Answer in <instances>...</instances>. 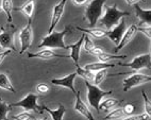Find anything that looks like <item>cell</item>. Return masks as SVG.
I'll return each instance as SVG.
<instances>
[{"label":"cell","instance_id":"1","mask_svg":"<svg viewBox=\"0 0 151 120\" xmlns=\"http://www.w3.org/2000/svg\"><path fill=\"white\" fill-rule=\"evenodd\" d=\"M103 8L105 9V13L103 16L100 17L98 22H100L101 27L104 28V30H106V31L113 29L115 26H117L119 22L122 20V18L126 16H130V12L118 10L117 4H113L112 6L104 4Z\"/></svg>","mask_w":151,"mask_h":120},{"label":"cell","instance_id":"2","mask_svg":"<svg viewBox=\"0 0 151 120\" xmlns=\"http://www.w3.org/2000/svg\"><path fill=\"white\" fill-rule=\"evenodd\" d=\"M69 32H71V26H66L63 31H52L49 33L47 36L42 40L41 44L38 45V48H61V49H67V46L65 45L64 37L65 35H67Z\"/></svg>","mask_w":151,"mask_h":120},{"label":"cell","instance_id":"3","mask_svg":"<svg viewBox=\"0 0 151 120\" xmlns=\"http://www.w3.org/2000/svg\"><path fill=\"white\" fill-rule=\"evenodd\" d=\"M105 0H92L85 9V18L88 22V28H95L96 24L102 16Z\"/></svg>","mask_w":151,"mask_h":120},{"label":"cell","instance_id":"4","mask_svg":"<svg viewBox=\"0 0 151 120\" xmlns=\"http://www.w3.org/2000/svg\"><path fill=\"white\" fill-rule=\"evenodd\" d=\"M84 83L87 88V100H88L89 105L96 109V112L99 113V103L101 99L106 95H112L113 91H102L97 85H94L92 82H88V81H85Z\"/></svg>","mask_w":151,"mask_h":120},{"label":"cell","instance_id":"5","mask_svg":"<svg viewBox=\"0 0 151 120\" xmlns=\"http://www.w3.org/2000/svg\"><path fill=\"white\" fill-rule=\"evenodd\" d=\"M41 95H35V93H28L27 96L22 98V100H19L17 101L16 103H13L11 104L12 107H15V106H20L24 109V111H33V112H36L38 114L43 115L44 114V109H43V105H40L37 103V100L40 98Z\"/></svg>","mask_w":151,"mask_h":120},{"label":"cell","instance_id":"6","mask_svg":"<svg viewBox=\"0 0 151 120\" xmlns=\"http://www.w3.org/2000/svg\"><path fill=\"white\" fill-rule=\"evenodd\" d=\"M19 38V44H20V50H19V54H22L31 47L33 40V29H32V18H29L28 24L20 30V32L18 34Z\"/></svg>","mask_w":151,"mask_h":120},{"label":"cell","instance_id":"7","mask_svg":"<svg viewBox=\"0 0 151 120\" xmlns=\"http://www.w3.org/2000/svg\"><path fill=\"white\" fill-rule=\"evenodd\" d=\"M150 63H151V54L145 53L134 57L130 63H120L119 62L118 65L122 67H129V68H131L134 71H138V70L143 69V68H150Z\"/></svg>","mask_w":151,"mask_h":120},{"label":"cell","instance_id":"8","mask_svg":"<svg viewBox=\"0 0 151 120\" xmlns=\"http://www.w3.org/2000/svg\"><path fill=\"white\" fill-rule=\"evenodd\" d=\"M151 81L150 75H146L143 73H138V72H135L133 75H131L130 77L126 78L124 80V91H130L131 88L136 87V86H139L144 83H148Z\"/></svg>","mask_w":151,"mask_h":120},{"label":"cell","instance_id":"9","mask_svg":"<svg viewBox=\"0 0 151 120\" xmlns=\"http://www.w3.org/2000/svg\"><path fill=\"white\" fill-rule=\"evenodd\" d=\"M29 59H41V60H51V59H70L69 55H63L54 52L52 49L44 48L37 52H28Z\"/></svg>","mask_w":151,"mask_h":120},{"label":"cell","instance_id":"10","mask_svg":"<svg viewBox=\"0 0 151 120\" xmlns=\"http://www.w3.org/2000/svg\"><path fill=\"white\" fill-rule=\"evenodd\" d=\"M66 2L67 0H61L59 3H57L55 6H53V10H52V15H51V24H50V27L48 30V34L51 33L52 31H54L57 24H59V22L62 18L63 14H64L65 6H66Z\"/></svg>","mask_w":151,"mask_h":120},{"label":"cell","instance_id":"11","mask_svg":"<svg viewBox=\"0 0 151 120\" xmlns=\"http://www.w3.org/2000/svg\"><path fill=\"white\" fill-rule=\"evenodd\" d=\"M126 30H127V24H126V19L124 17V18H122V20L119 22V24L117 26H115L113 29L109 30L106 32V36L117 46L119 44V42H120V40H122Z\"/></svg>","mask_w":151,"mask_h":120},{"label":"cell","instance_id":"12","mask_svg":"<svg viewBox=\"0 0 151 120\" xmlns=\"http://www.w3.org/2000/svg\"><path fill=\"white\" fill-rule=\"evenodd\" d=\"M14 30H6L2 28V32L0 33V48L1 49H10L12 51H17L14 45Z\"/></svg>","mask_w":151,"mask_h":120},{"label":"cell","instance_id":"13","mask_svg":"<svg viewBox=\"0 0 151 120\" xmlns=\"http://www.w3.org/2000/svg\"><path fill=\"white\" fill-rule=\"evenodd\" d=\"M136 33H137V26H136V24H131L129 28H127V30L124 31L119 44L116 46V48L114 49V53H117V52H119L122 48H124V47L133 40V37L136 35Z\"/></svg>","mask_w":151,"mask_h":120},{"label":"cell","instance_id":"14","mask_svg":"<svg viewBox=\"0 0 151 120\" xmlns=\"http://www.w3.org/2000/svg\"><path fill=\"white\" fill-rule=\"evenodd\" d=\"M76 77H77V73H76V72H73V73H70V75H66V77L59 78V79H52L51 83L54 84V85L62 86V87L67 88V89H69V91L75 95V93H77V91H76V88H75V85H73Z\"/></svg>","mask_w":151,"mask_h":120},{"label":"cell","instance_id":"15","mask_svg":"<svg viewBox=\"0 0 151 120\" xmlns=\"http://www.w3.org/2000/svg\"><path fill=\"white\" fill-rule=\"evenodd\" d=\"M76 96V102H75V109L79 114H81L83 117L86 118V120H95L94 116H93L92 112L89 111V109L86 106V104L84 103L83 100L80 97V91H77L75 93Z\"/></svg>","mask_w":151,"mask_h":120},{"label":"cell","instance_id":"16","mask_svg":"<svg viewBox=\"0 0 151 120\" xmlns=\"http://www.w3.org/2000/svg\"><path fill=\"white\" fill-rule=\"evenodd\" d=\"M134 10H135V15L139 20L137 27H140L142 24H147L150 26L151 24V9H142L139 4H134Z\"/></svg>","mask_w":151,"mask_h":120},{"label":"cell","instance_id":"17","mask_svg":"<svg viewBox=\"0 0 151 120\" xmlns=\"http://www.w3.org/2000/svg\"><path fill=\"white\" fill-rule=\"evenodd\" d=\"M83 38H84V34L81 35V37L79 38L78 42H76L73 45L67 46V49L71 50V54L69 55V57L75 62L76 66L79 65V60H80V50H81L82 44H83Z\"/></svg>","mask_w":151,"mask_h":120},{"label":"cell","instance_id":"18","mask_svg":"<svg viewBox=\"0 0 151 120\" xmlns=\"http://www.w3.org/2000/svg\"><path fill=\"white\" fill-rule=\"evenodd\" d=\"M43 109L46 111L51 116L52 120H63V117H64L65 113H66V109H65V106L63 104H60L59 107L57 109H54V111L51 109H49L46 105H43Z\"/></svg>","mask_w":151,"mask_h":120},{"label":"cell","instance_id":"19","mask_svg":"<svg viewBox=\"0 0 151 120\" xmlns=\"http://www.w3.org/2000/svg\"><path fill=\"white\" fill-rule=\"evenodd\" d=\"M77 29L79 31H82V32L86 33L88 35H92L93 37L95 38H102L106 36V30L101 29V28H81V27H77Z\"/></svg>","mask_w":151,"mask_h":120},{"label":"cell","instance_id":"20","mask_svg":"<svg viewBox=\"0 0 151 120\" xmlns=\"http://www.w3.org/2000/svg\"><path fill=\"white\" fill-rule=\"evenodd\" d=\"M115 67L114 64H111V63H103V62H94V63H89L86 64L83 67L84 69L89 70V71L93 72H97L99 70L102 69H108V68H113Z\"/></svg>","mask_w":151,"mask_h":120},{"label":"cell","instance_id":"21","mask_svg":"<svg viewBox=\"0 0 151 120\" xmlns=\"http://www.w3.org/2000/svg\"><path fill=\"white\" fill-rule=\"evenodd\" d=\"M120 103L119 100L115 98H108L103 100V101H100L99 103V112L100 111H104V112H109L111 109H113L114 107H116L118 104Z\"/></svg>","mask_w":151,"mask_h":120},{"label":"cell","instance_id":"22","mask_svg":"<svg viewBox=\"0 0 151 120\" xmlns=\"http://www.w3.org/2000/svg\"><path fill=\"white\" fill-rule=\"evenodd\" d=\"M14 11L22 12V13L24 14L27 17L32 18V15H33V13H34V0H28L24 6H20V8L15 9Z\"/></svg>","mask_w":151,"mask_h":120},{"label":"cell","instance_id":"23","mask_svg":"<svg viewBox=\"0 0 151 120\" xmlns=\"http://www.w3.org/2000/svg\"><path fill=\"white\" fill-rule=\"evenodd\" d=\"M0 88H1V89H4V91H10V93H16V91H15L14 86L12 85V83H11V81H10V79H9V77L6 73H3V72H0Z\"/></svg>","mask_w":151,"mask_h":120},{"label":"cell","instance_id":"24","mask_svg":"<svg viewBox=\"0 0 151 120\" xmlns=\"http://www.w3.org/2000/svg\"><path fill=\"white\" fill-rule=\"evenodd\" d=\"M1 10L6 14V18H8V22L11 24L12 22V12L14 11V6L12 0H1Z\"/></svg>","mask_w":151,"mask_h":120},{"label":"cell","instance_id":"25","mask_svg":"<svg viewBox=\"0 0 151 120\" xmlns=\"http://www.w3.org/2000/svg\"><path fill=\"white\" fill-rule=\"evenodd\" d=\"M11 104L6 103L3 99L0 98V120H9L8 114L9 112H11Z\"/></svg>","mask_w":151,"mask_h":120},{"label":"cell","instance_id":"26","mask_svg":"<svg viewBox=\"0 0 151 120\" xmlns=\"http://www.w3.org/2000/svg\"><path fill=\"white\" fill-rule=\"evenodd\" d=\"M124 117H126V115H124V111H122V107H119V109H113L112 112L109 113L103 118V120H120Z\"/></svg>","mask_w":151,"mask_h":120},{"label":"cell","instance_id":"27","mask_svg":"<svg viewBox=\"0 0 151 120\" xmlns=\"http://www.w3.org/2000/svg\"><path fill=\"white\" fill-rule=\"evenodd\" d=\"M76 73L80 75L81 78H83L84 81H88V82H93V79H94L95 75V72L84 69V68L80 67L79 65H77V71H76Z\"/></svg>","mask_w":151,"mask_h":120},{"label":"cell","instance_id":"28","mask_svg":"<svg viewBox=\"0 0 151 120\" xmlns=\"http://www.w3.org/2000/svg\"><path fill=\"white\" fill-rule=\"evenodd\" d=\"M127 57V55H116V54H110L106 52H103L102 54L97 56V59L99 62H103V63H109L112 60H124Z\"/></svg>","mask_w":151,"mask_h":120},{"label":"cell","instance_id":"29","mask_svg":"<svg viewBox=\"0 0 151 120\" xmlns=\"http://www.w3.org/2000/svg\"><path fill=\"white\" fill-rule=\"evenodd\" d=\"M108 77V69H102L99 70L95 73L94 79H93V82H94V85H100L103 81L105 80V78Z\"/></svg>","mask_w":151,"mask_h":120},{"label":"cell","instance_id":"30","mask_svg":"<svg viewBox=\"0 0 151 120\" xmlns=\"http://www.w3.org/2000/svg\"><path fill=\"white\" fill-rule=\"evenodd\" d=\"M12 118H13L14 120H34L35 117L33 116L31 113L29 112H22V113H19V114L17 115H14V116H12Z\"/></svg>","mask_w":151,"mask_h":120},{"label":"cell","instance_id":"31","mask_svg":"<svg viewBox=\"0 0 151 120\" xmlns=\"http://www.w3.org/2000/svg\"><path fill=\"white\" fill-rule=\"evenodd\" d=\"M83 47H84V49H85V51L86 52H89V51L92 50L93 48L95 47V45H94V42H93L91 38H89V36L88 35H86V34H84V38H83Z\"/></svg>","mask_w":151,"mask_h":120},{"label":"cell","instance_id":"32","mask_svg":"<svg viewBox=\"0 0 151 120\" xmlns=\"http://www.w3.org/2000/svg\"><path fill=\"white\" fill-rule=\"evenodd\" d=\"M135 109H136V107L133 103H127L122 106V111H124L126 116H132L134 114Z\"/></svg>","mask_w":151,"mask_h":120},{"label":"cell","instance_id":"33","mask_svg":"<svg viewBox=\"0 0 151 120\" xmlns=\"http://www.w3.org/2000/svg\"><path fill=\"white\" fill-rule=\"evenodd\" d=\"M142 96L144 98V104H145V112L148 115L151 116V103L149 98L147 97V93H145V91H142Z\"/></svg>","mask_w":151,"mask_h":120},{"label":"cell","instance_id":"34","mask_svg":"<svg viewBox=\"0 0 151 120\" xmlns=\"http://www.w3.org/2000/svg\"><path fill=\"white\" fill-rule=\"evenodd\" d=\"M49 91H50V88L46 83H38L36 85V91L40 95H46L49 93Z\"/></svg>","mask_w":151,"mask_h":120},{"label":"cell","instance_id":"35","mask_svg":"<svg viewBox=\"0 0 151 120\" xmlns=\"http://www.w3.org/2000/svg\"><path fill=\"white\" fill-rule=\"evenodd\" d=\"M137 31L142 32L143 34H145L149 40H151V27L147 26V27H137Z\"/></svg>","mask_w":151,"mask_h":120},{"label":"cell","instance_id":"36","mask_svg":"<svg viewBox=\"0 0 151 120\" xmlns=\"http://www.w3.org/2000/svg\"><path fill=\"white\" fill-rule=\"evenodd\" d=\"M103 52H104V51H103V49L101 48V47H96V46H95L94 48H93L92 50L89 51L88 53L92 54V55L98 56V55H100V54H102Z\"/></svg>","mask_w":151,"mask_h":120},{"label":"cell","instance_id":"37","mask_svg":"<svg viewBox=\"0 0 151 120\" xmlns=\"http://www.w3.org/2000/svg\"><path fill=\"white\" fill-rule=\"evenodd\" d=\"M12 52H13V51L10 50V49H6V50H4V51H1V52H0V64H1V63L4 61V59H6V56H8L9 54H11Z\"/></svg>","mask_w":151,"mask_h":120},{"label":"cell","instance_id":"38","mask_svg":"<svg viewBox=\"0 0 151 120\" xmlns=\"http://www.w3.org/2000/svg\"><path fill=\"white\" fill-rule=\"evenodd\" d=\"M138 117H139V120H150L151 116L150 115H148L147 113H144V114H140L138 115Z\"/></svg>","mask_w":151,"mask_h":120},{"label":"cell","instance_id":"39","mask_svg":"<svg viewBox=\"0 0 151 120\" xmlns=\"http://www.w3.org/2000/svg\"><path fill=\"white\" fill-rule=\"evenodd\" d=\"M73 2L76 6H83L87 2V0H73Z\"/></svg>","mask_w":151,"mask_h":120},{"label":"cell","instance_id":"40","mask_svg":"<svg viewBox=\"0 0 151 120\" xmlns=\"http://www.w3.org/2000/svg\"><path fill=\"white\" fill-rule=\"evenodd\" d=\"M139 1H144V0H126L128 6H134V4H137Z\"/></svg>","mask_w":151,"mask_h":120},{"label":"cell","instance_id":"41","mask_svg":"<svg viewBox=\"0 0 151 120\" xmlns=\"http://www.w3.org/2000/svg\"><path fill=\"white\" fill-rule=\"evenodd\" d=\"M120 120H139V117L138 116H127V117H124V118H122V119H120Z\"/></svg>","mask_w":151,"mask_h":120},{"label":"cell","instance_id":"42","mask_svg":"<svg viewBox=\"0 0 151 120\" xmlns=\"http://www.w3.org/2000/svg\"><path fill=\"white\" fill-rule=\"evenodd\" d=\"M34 120H49V118L47 117V116H44L43 119H34Z\"/></svg>","mask_w":151,"mask_h":120},{"label":"cell","instance_id":"43","mask_svg":"<svg viewBox=\"0 0 151 120\" xmlns=\"http://www.w3.org/2000/svg\"><path fill=\"white\" fill-rule=\"evenodd\" d=\"M1 12H2V10H1V6H0V13H1Z\"/></svg>","mask_w":151,"mask_h":120},{"label":"cell","instance_id":"44","mask_svg":"<svg viewBox=\"0 0 151 120\" xmlns=\"http://www.w3.org/2000/svg\"><path fill=\"white\" fill-rule=\"evenodd\" d=\"M34 1H35V0H34Z\"/></svg>","mask_w":151,"mask_h":120}]
</instances>
